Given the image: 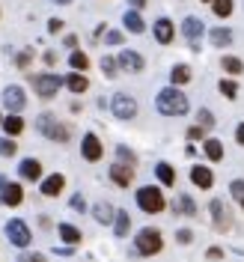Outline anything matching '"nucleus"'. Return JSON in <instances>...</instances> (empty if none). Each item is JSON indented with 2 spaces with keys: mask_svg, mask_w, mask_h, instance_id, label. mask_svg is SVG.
I'll use <instances>...</instances> for the list:
<instances>
[{
  "mask_svg": "<svg viewBox=\"0 0 244 262\" xmlns=\"http://www.w3.org/2000/svg\"><path fill=\"white\" fill-rule=\"evenodd\" d=\"M155 107L161 111L164 116H185L188 114V96L176 90V86H167L155 96Z\"/></svg>",
  "mask_w": 244,
  "mask_h": 262,
  "instance_id": "1",
  "label": "nucleus"
},
{
  "mask_svg": "<svg viewBox=\"0 0 244 262\" xmlns=\"http://www.w3.org/2000/svg\"><path fill=\"white\" fill-rule=\"evenodd\" d=\"M161 247H164L161 229L143 227L137 235H134V250H137L140 256H155V253H161Z\"/></svg>",
  "mask_w": 244,
  "mask_h": 262,
  "instance_id": "2",
  "label": "nucleus"
},
{
  "mask_svg": "<svg viewBox=\"0 0 244 262\" xmlns=\"http://www.w3.org/2000/svg\"><path fill=\"white\" fill-rule=\"evenodd\" d=\"M36 128L42 131L45 137L57 140V143H69V137H72V128H69V125H63V122H57L51 114L39 116V119H36Z\"/></svg>",
  "mask_w": 244,
  "mask_h": 262,
  "instance_id": "3",
  "label": "nucleus"
},
{
  "mask_svg": "<svg viewBox=\"0 0 244 262\" xmlns=\"http://www.w3.org/2000/svg\"><path fill=\"white\" fill-rule=\"evenodd\" d=\"M137 206L143 209L146 214H158L164 212V194H161V188H155V185H143L140 191H137Z\"/></svg>",
  "mask_w": 244,
  "mask_h": 262,
  "instance_id": "4",
  "label": "nucleus"
},
{
  "mask_svg": "<svg viewBox=\"0 0 244 262\" xmlns=\"http://www.w3.org/2000/svg\"><path fill=\"white\" fill-rule=\"evenodd\" d=\"M30 81H33V90L39 93L42 98H54L57 96V90L63 86V78L60 75H30Z\"/></svg>",
  "mask_w": 244,
  "mask_h": 262,
  "instance_id": "5",
  "label": "nucleus"
},
{
  "mask_svg": "<svg viewBox=\"0 0 244 262\" xmlns=\"http://www.w3.org/2000/svg\"><path fill=\"white\" fill-rule=\"evenodd\" d=\"M110 111H114L116 119H134L137 116V101L128 96V93H116L114 98H110Z\"/></svg>",
  "mask_w": 244,
  "mask_h": 262,
  "instance_id": "6",
  "label": "nucleus"
},
{
  "mask_svg": "<svg viewBox=\"0 0 244 262\" xmlns=\"http://www.w3.org/2000/svg\"><path fill=\"white\" fill-rule=\"evenodd\" d=\"M6 238H9L15 247H27L33 242L30 229H27V224H24L21 217H12V221L6 224Z\"/></svg>",
  "mask_w": 244,
  "mask_h": 262,
  "instance_id": "7",
  "label": "nucleus"
},
{
  "mask_svg": "<svg viewBox=\"0 0 244 262\" xmlns=\"http://www.w3.org/2000/svg\"><path fill=\"white\" fill-rule=\"evenodd\" d=\"M182 33H185V39L191 42V51H199V36L206 33V27H203V21L194 15H188L185 21H182Z\"/></svg>",
  "mask_w": 244,
  "mask_h": 262,
  "instance_id": "8",
  "label": "nucleus"
},
{
  "mask_svg": "<svg viewBox=\"0 0 244 262\" xmlns=\"http://www.w3.org/2000/svg\"><path fill=\"white\" fill-rule=\"evenodd\" d=\"M209 209H212V224H214V229H217V232H227L229 227H232V214L227 212V206H224V200H212V206H209Z\"/></svg>",
  "mask_w": 244,
  "mask_h": 262,
  "instance_id": "9",
  "label": "nucleus"
},
{
  "mask_svg": "<svg viewBox=\"0 0 244 262\" xmlns=\"http://www.w3.org/2000/svg\"><path fill=\"white\" fill-rule=\"evenodd\" d=\"M3 104H6L12 114H21V111H24V104H27L24 90H21V86H15V83H12V86H6V90H3Z\"/></svg>",
  "mask_w": 244,
  "mask_h": 262,
  "instance_id": "10",
  "label": "nucleus"
},
{
  "mask_svg": "<svg viewBox=\"0 0 244 262\" xmlns=\"http://www.w3.org/2000/svg\"><path fill=\"white\" fill-rule=\"evenodd\" d=\"M81 152H83V158L86 161H98L101 158V140H98L96 134H83V140H81Z\"/></svg>",
  "mask_w": 244,
  "mask_h": 262,
  "instance_id": "11",
  "label": "nucleus"
},
{
  "mask_svg": "<svg viewBox=\"0 0 244 262\" xmlns=\"http://www.w3.org/2000/svg\"><path fill=\"white\" fill-rule=\"evenodd\" d=\"M119 66L125 69V72H131V75H137V72H143V57L137 54V51H119Z\"/></svg>",
  "mask_w": 244,
  "mask_h": 262,
  "instance_id": "12",
  "label": "nucleus"
},
{
  "mask_svg": "<svg viewBox=\"0 0 244 262\" xmlns=\"http://www.w3.org/2000/svg\"><path fill=\"white\" fill-rule=\"evenodd\" d=\"M110 182H116L119 188H128L131 182H134V167H128V164H114L110 167Z\"/></svg>",
  "mask_w": 244,
  "mask_h": 262,
  "instance_id": "13",
  "label": "nucleus"
},
{
  "mask_svg": "<svg viewBox=\"0 0 244 262\" xmlns=\"http://www.w3.org/2000/svg\"><path fill=\"white\" fill-rule=\"evenodd\" d=\"M191 182H194L196 188H203V191H209L214 185V173L209 167H203V164H196L194 170H191Z\"/></svg>",
  "mask_w": 244,
  "mask_h": 262,
  "instance_id": "14",
  "label": "nucleus"
},
{
  "mask_svg": "<svg viewBox=\"0 0 244 262\" xmlns=\"http://www.w3.org/2000/svg\"><path fill=\"white\" fill-rule=\"evenodd\" d=\"M173 36H176L173 21H170V18H158V21H155V39H158L161 45H170V42H173Z\"/></svg>",
  "mask_w": 244,
  "mask_h": 262,
  "instance_id": "15",
  "label": "nucleus"
},
{
  "mask_svg": "<svg viewBox=\"0 0 244 262\" xmlns=\"http://www.w3.org/2000/svg\"><path fill=\"white\" fill-rule=\"evenodd\" d=\"M18 173H21V179H27V182H39V176H42V164L36 161V158H24L21 167H18Z\"/></svg>",
  "mask_w": 244,
  "mask_h": 262,
  "instance_id": "16",
  "label": "nucleus"
},
{
  "mask_svg": "<svg viewBox=\"0 0 244 262\" xmlns=\"http://www.w3.org/2000/svg\"><path fill=\"white\" fill-rule=\"evenodd\" d=\"M0 203H3V206H21V203H24V188H21L18 182H9Z\"/></svg>",
  "mask_w": 244,
  "mask_h": 262,
  "instance_id": "17",
  "label": "nucleus"
},
{
  "mask_svg": "<svg viewBox=\"0 0 244 262\" xmlns=\"http://www.w3.org/2000/svg\"><path fill=\"white\" fill-rule=\"evenodd\" d=\"M63 188H65V176L63 173H54V176H48V179L42 182V194L45 196H57Z\"/></svg>",
  "mask_w": 244,
  "mask_h": 262,
  "instance_id": "18",
  "label": "nucleus"
},
{
  "mask_svg": "<svg viewBox=\"0 0 244 262\" xmlns=\"http://www.w3.org/2000/svg\"><path fill=\"white\" fill-rule=\"evenodd\" d=\"M93 217H96L98 224H114L116 212H114V206H110V203H96V206H93Z\"/></svg>",
  "mask_w": 244,
  "mask_h": 262,
  "instance_id": "19",
  "label": "nucleus"
},
{
  "mask_svg": "<svg viewBox=\"0 0 244 262\" xmlns=\"http://www.w3.org/2000/svg\"><path fill=\"white\" fill-rule=\"evenodd\" d=\"M209 42H212L214 48H227L229 42H232V33L227 27H212L209 30Z\"/></svg>",
  "mask_w": 244,
  "mask_h": 262,
  "instance_id": "20",
  "label": "nucleus"
},
{
  "mask_svg": "<svg viewBox=\"0 0 244 262\" xmlns=\"http://www.w3.org/2000/svg\"><path fill=\"white\" fill-rule=\"evenodd\" d=\"M57 232H60V238H63L69 247H75L78 242H81V229L72 227V224H60V227H57Z\"/></svg>",
  "mask_w": 244,
  "mask_h": 262,
  "instance_id": "21",
  "label": "nucleus"
},
{
  "mask_svg": "<svg viewBox=\"0 0 244 262\" xmlns=\"http://www.w3.org/2000/svg\"><path fill=\"white\" fill-rule=\"evenodd\" d=\"M173 209L182 212V214H188V217H194V214H196V203L188 194H179V196H176V203H173Z\"/></svg>",
  "mask_w": 244,
  "mask_h": 262,
  "instance_id": "22",
  "label": "nucleus"
},
{
  "mask_svg": "<svg viewBox=\"0 0 244 262\" xmlns=\"http://www.w3.org/2000/svg\"><path fill=\"white\" fill-rule=\"evenodd\" d=\"M3 131H6L9 137H15V134H21V131H24V119H21L18 114H9L6 119H3Z\"/></svg>",
  "mask_w": 244,
  "mask_h": 262,
  "instance_id": "23",
  "label": "nucleus"
},
{
  "mask_svg": "<svg viewBox=\"0 0 244 262\" xmlns=\"http://www.w3.org/2000/svg\"><path fill=\"white\" fill-rule=\"evenodd\" d=\"M131 229V214L128 212H116V221H114V232L119 238H125Z\"/></svg>",
  "mask_w": 244,
  "mask_h": 262,
  "instance_id": "24",
  "label": "nucleus"
},
{
  "mask_svg": "<svg viewBox=\"0 0 244 262\" xmlns=\"http://www.w3.org/2000/svg\"><path fill=\"white\" fill-rule=\"evenodd\" d=\"M155 176H158L161 185H167V188H170V185H176V173H173V167H170L167 161H161L158 167H155Z\"/></svg>",
  "mask_w": 244,
  "mask_h": 262,
  "instance_id": "25",
  "label": "nucleus"
},
{
  "mask_svg": "<svg viewBox=\"0 0 244 262\" xmlns=\"http://www.w3.org/2000/svg\"><path fill=\"white\" fill-rule=\"evenodd\" d=\"M203 149H206V155H209V161H220V158H224V143H220V140H206V143H203Z\"/></svg>",
  "mask_w": 244,
  "mask_h": 262,
  "instance_id": "26",
  "label": "nucleus"
},
{
  "mask_svg": "<svg viewBox=\"0 0 244 262\" xmlns=\"http://www.w3.org/2000/svg\"><path fill=\"white\" fill-rule=\"evenodd\" d=\"M122 21H125V27H128L131 33H143V30H146V24H143V18L137 15L134 9H131V12H125V15H122Z\"/></svg>",
  "mask_w": 244,
  "mask_h": 262,
  "instance_id": "27",
  "label": "nucleus"
},
{
  "mask_svg": "<svg viewBox=\"0 0 244 262\" xmlns=\"http://www.w3.org/2000/svg\"><path fill=\"white\" fill-rule=\"evenodd\" d=\"M170 81H173V86L176 83H188L191 81V66H173V72H170Z\"/></svg>",
  "mask_w": 244,
  "mask_h": 262,
  "instance_id": "28",
  "label": "nucleus"
},
{
  "mask_svg": "<svg viewBox=\"0 0 244 262\" xmlns=\"http://www.w3.org/2000/svg\"><path fill=\"white\" fill-rule=\"evenodd\" d=\"M65 86H69L72 93H86L90 81H86V75H69V78H65Z\"/></svg>",
  "mask_w": 244,
  "mask_h": 262,
  "instance_id": "29",
  "label": "nucleus"
},
{
  "mask_svg": "<svg viewBox=\"0 0 244 262\" xmlns=\"http://www.w3.org/2000/svg\"><path fill=\"white\" fill-rule=\"evenodd\" d=\"M69 63H72L75 72H86V69H90V57H86L83 51H75V54L69 57Z\"/></svg>",
  "mask_w": 244,
  "mask_h": 262,
  "instance_id": "30",
  "label": "nucleus"
},
{
  "mask_svg": "<svg viewBox=\"0 0 244 262\" xmlns=\"http://www.w3.org/2000/svg\"><path fill=\"white\" fill-rule=\"evenodd\" d=\"M220 63H224V69H227L229 75H241L244 72V63L238 60V57H224Z\"/></svg>",
  "mask_w": 244,
  "mask_h": 262,
  "instance_id": "31",
  "label": "nucleus"
},
{
  "mask_svg": "<svg viewBox=\"0 0 244 262\" xmlns=\"http://www.w3.org/2000/svg\"><path fill=\"white\" fill-rule=\"evenodd\" d=\"M212 9H214L217 18H229V12H232V0H214Z\"/></svg>",
  "mask_w": 244,
  "mask_h": 262,
  "instance_id": "32",
  "label": "nucleus"
},
{
  "mask_svg": "<svg viewBox=\"0 0 244 262\" xmlns=\"http://www.w3.org/2000/svg\"><path fill=\"white\" fill-rule=\"evenodd\" d=\"M116 155H119V164H128V167L137 164V155H134L128 146H116Z\"/></svg>",
  "mask_w": 244,
  "mask_h": 262,
  "instance_id": "33",
  "label": "nucleus"
},
{
  "mask_svg": "<svg viewBox=\"0 0 244 262\" xmlns=\"http://www.w3.org/2000/svg\"><path fill=\"white\" fill-rule=\"evenodd\" d=\"M116 69H119V60H114V57H101V72H104L107 78H116Z\"/></svg>",
  "mask_w": 244,
  "mask_h": 262,
  "instance_id": "34",
  "label": "nucleus"
},
{
  "mask_svg": "<svg viewBox=\"0 0 244 262\" xmlns=\"http://www.w3.org/2000/svg\"><path fill=\"white\" fill-rule=\"evenodd\" d=\"M15 152H18L15 140H9V137H0V155H3V158H12Z\"/></svg>",
  "mask_w": 244,
  "mask_h": 262,
  "instance_id": "35",
  "label": "nucleus"
},
{
  "mask_svg": "<svg viewBox=\"0 0 244 262\" xmlns=\"http://www.w3.org/2000/svg\"><path fill=\"white\" fill-rule=\"evenodd\" d=\"M196 122H199V128H212L214 125V114L203 107V111H196Z\"/></svg>",
  "mask_w": 244,
  "mask_h": 262,
  "instance_id": "36",
  "label": "nucleus"
},
{
  "mask_svg": "<svg viewBox=\"0 0 244 262\" xmlns=\"http://www.w3.org/2000/svg\"><path fill=\"white\" fill-rule=\"evenodd\" d=\"M217 90H220L227 98H235V96H238V86H235L232 81H220V83H217Z\"/></svg>",
  "mask_w": 244,
  "mask_h": 262,
  "instance_id": "37",
  "label": "nucleus"
},
{
  "mask_svg": "<svg viewBox=\"0 0 244 262\" xmlns=\"http://www.w3.org/2000/svg\"><path fill=\"white\" fill-rule=\"evenodd\" d=\"M229 194L235 196L238 203H244V179H235L232 185H229Z\"/></svg>",
  "mask_w": 244,
  "mask_h": 262,
  "instance_id": "38",
  "label": "nucleus"
},
{
  "mask_svg": "<svg viewBox=\"0 0 244 262\" xmlns=\"http://www.w3.org/2000/svg\"><path fill=\"white\" fill-rule=\"evenodd\" d=\"M30 60H33V51H30V48H24V51H21V54L15 57L18 69H27V66H30Z\"/></svg>",
  "mask_w": 244,
  "mask_h": 262,
  "instance_id": "39",
  "label": "nucleus"
},
{
  "mask_svg": "<svg viewBox=\"0 0 244 262\" xmlns=\"http://www.w3.org/2000/svg\"><path fill=\"white\" fill-rule=\"evenodd\" d=\"M176 242H179V245H191V242H194V232H191V229H179V232H176Z\"/></svg>",
  "mask_w": 244,
  "mask_h": 262,
  "instance_id": "40",
  "label": "nucleus"
},
{
  "mask_svg": "<svg viewBox=\"0 0 244 262\" xmlns=\"http://www.w3.org/2000/svg\"><path fill=\"white\" fill-rule=\"evenodd\" d=\"M18 262H45V256H42V253H21Z\"/></svg>",
  "mask_w": 244,
  "mask_h": 262,
  "instance_id": "41",
  "label": "nucleus"
},
{
  "mask_svg": "<svg viewBox=\"0 0 244 262\" xmlns=\"http://www.w3.org/2000/svg\"><path fill=\"white\" fill-rule=\"evenodd\" d=\"M104 42H107V45H119V42H122V33H119V30H110L107 36H104Z\"/></svg>",
  "mask_w": 244,
  "mask_h": 262,
  "instance_id": "42",
  "label": "nucleus"
},
{
  "mask_svg": "<svg viewBox=\"0 0 244 262\" xmlns=\"http://www.w3.org/2000/svg\"><path fill=\"white\" fill-rule=\"evenodd\" d=\"M72 209H75V212H83V209H86L83 196H72Z\"/></svg>",
  "mask_w": 244,
  "mask_h": 262,
  "instance_id": "43",
  "label": "nucleus"
},
{
  "mask_svg": "<svg viewBox=\"0 0 244 262\" xmlns=\"http://www.w3.org/2000/svg\"><path fill=\"white\" fill-rule=\"evenodd\" d=\"M48 30L51 33H60V30H63V21H60V18H51V21H48Z\"/></svg>",
  "mask_w": 244,
  "mask_h": 262,
  "instance_id": "44",
  "label": "nucleus"
},
{
  "mask_svg": "<svg viewBox=\"0 0 244 262\" xmlns=\"http://www.w3.org/2000/svg\"><path fill=\"white\" fill-rule=\"evenodd\" d=\"M203 131H206V128L194 125V128H188V137H191V140H199V137H203Z\"/></svg>",
  "mask_w": 244,
  "mask_h": 262,
  "instance_id": "45",
  "label": "nucleus"
},
{
  "mask_svg": "<svg viewBox=\"0 0 244 262\" xmlns=\"http://www.w3.org/2000/svg\"><path fill=\"white\" fill-rule=\"evenodd\" d=\"M206 256H209V259H220V256H224V250H220V247H212Z\"/></svg>",
  "mask_w": 244,
  "mask_h": 262,
  "instance_id": "46",
  "label": "nucleus"
},
{
  "mask_svg": "<svg viewBox=\"0 0 244 262\" xmlns=\"http://www.w3.org/2000/svg\"><path fill=\"white\" fill-rule=\"evenodd\" d=\"M57 256H72V247H54Z\"/></svg>",
  "mask_w": 244,
  "mask_h": 262,
  "instance_id": "47",
  "label": "nucleus"
},
{
  "mask_svg": "<svg viewBox=\"0 0 244 262\" xmlns=\"http://www.w3.org/2000/svg\"><path fill=\"white\" fill-rule=\"evenodd\" d=\"M235 140H238V143L244 146V122L238 125V128H235Z\"/></svg>",
  "mask_w": 244,
  "mask_h": 262,
  "instance_id": "48",
  "label": "nucleus"
},
{
  "mask_svg": "<svg viewBox=\"0 0 244 262\" xmlns=\"http://www.w3.org/2000/svg\"><path fill=\"white\" fill-rule=\"evenodd\" d=\"M45 63H48V66L57 63V54H54V51H48V54H45Z\"/></svg>",
  "mask_w": 244,
  "mask_h": 262,
  "instance_id": "49",
  "label": "nucleus"
},
{
  "mask_svg": "<svg viewBox=\"0 0 244 262\" xmlns=\"http://www.w3.org/2000/svg\"><path fill=\"white\" fill-rule=\"evenodd\" d=\"M6 185H9V179H6V176H0V200H3V191H6Z\"/></svg>",
  "mask_w": 244,
  "mask_h": 262,
  "instance_id": "50",
  "label": "nucleus"
},
{
  "mask_svg": "<svg viewBox=\"0 0 244 262\" xmlns=\"http://www.w3.org/2000/svg\"><path fill=\"white\" fill-rule=\"evenodd\" d=\"M131 3H134L137 9H140V6H146V0H131Z\"/></svg>",
  "mask_w": 244,
  "mask_h": 262,
  "instance_id": "51",
  "label": "nucleus"
},
{
  "mask_svg": "<svg viewBox=\"0 0 244 262\" xmlns=\"http://www.w3.org/2000/svg\"><path fill=\"white\" fill-rule=\"evenodd\" d=\"M54 3H60V6H65V3H72V0H54Z\"/></svg>",
  "mask_w": 244,
  "mask_h": 262,
  "instance_id": "52",
  "label": "nucleus"
},
{
  "mask_svg": "<svg viewBox=\"0 0 244 262\" xmlns=\"http://www.w3.org/2000/svg\"><path fill=\"white\" fill-rule=\"evenodd\" d=\"M203 3H214V0H203Z\"/></svg>",
  "mask_w": 244,
  "mask_h": 262,
  "instance_id": "53",
  "label": "nucleus"
},
{
  "mask_svg": "<svg viewBox=\"0 0 244 262\" xmlns=\"http://www.w3.org/2000/svg\"><path fill=\"white\" fill-rule=\"evenodd\" d=\"M0 122H3V119H0Z\"/></svg>",
  "mask_w": 244,
  "mask_h": 262,
  "instance_id": "54",
  "label": "nucleus"
},
{
  "mask_svg": "<svg viewBox=\"0 0 244 262\" xmlns=\"http://www.w3.org/2000/svg\"><path fill=\"white\" fill-rule=\"evenodd\" d=\"M241 206H244V203H241Z\"/></svg>",
  "mask_w": 244,
  "mask_h": 262,
  "instance_id": "55",
  "label": "nucleus"
}]
</instances>
